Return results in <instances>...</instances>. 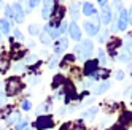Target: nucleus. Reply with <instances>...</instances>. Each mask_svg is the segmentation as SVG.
I'll list each match as a JSON object with an SVG mask.
<instances>
[{"instance_id":"obj_37","label":"nucleus","mask_w":132,"mask_h":130,"mask_svg":"<svg viewBox=\"0 0 132 130\" xmlns=\"http://www.w3.org/2000/svg\"><path fill=\"white\" fill-rule=\"evenodd\" d=\"M3 97H5V94H3L2 90H0V106H3V101H5V98H3Z\"/></svg>"},{"instance_id":"obj_29","label":"nucleus","mask_w":132,"mask_h":130,"mask_svg":"<svg viewBox=\"0 0 132 130\" xmlns=\"http://www.w3.org/2000/svg\"><path fill=\"white\" fill-rule=\"evenodd\" d=\"M107 36H108V30H103V32L100 33V36H99V41H100V43H105Z\"/></svg>"},{"instance_id":"obj_6","label":"nucleus","mask_w":132,"mask_h":130,"mask_svg":"<svg viewBox=\"0 0 132 130\" xmlns=\"http://www.w3.org/2000/svg\"><path fill=\"white\" fill-rule=\"evenodd\" d=\"M129 24V14L126 10H121L119 11V19H118V30H126V27Z\"/></svg>"},{"instance_id":"obj_38","label":"nucleus","mask_w":132,"mask_h":130,"mask_svg":"<svg viewBox=\"0 0 132 130\" xmlns=\"http://www.w3.org/2000/svg\"><path fill=\"white\" fill-rule=\"evenodd\" d=\"M26 67L24 65H14V71H21V70H24Z\"/></svg>"},{"instance_id":"obj_41","label":"nucleus","mask_w":132,"mask_h":130,"mask_svg":"<svg viewBox=\"0 0 132 130\" xmlns=\"http://www.w3.org/2000/svg\"><path fill=\"white\" fill-rule=\"evenodd\" d=\"M130 98H132V90H130Z\"/></svg>"},{"instance_id":"obj_9","label":"nucleus","mask_w":132,"mask_h":130,"mask_svg":"<svg viewBox=\"0 0 132 130\" xmlns=\"http://www.w3.org/2000/svg\"><path fill=\"white\" fill-rule=\"evenodd\" d=\"M97 67H99V62L97 60H88L86 65H84V75L92 76L94 73L97 71Z\"/></svg>"},{"instance_id":"obj_15","label":"nucleus","mask_w":132,"mask_h":130,"mask_svg":"<svg viewBox=\"0 0 132 130\" xmlns=\"http://www.w3.org/2000/svg\"><path fill=\"white\" fill-rule=\"evenodd\" d=\"M108 89H110V82H108V81H103L102 84H99L96 89H94V94H96V95H99V94H103V92H105V90H108Z\"/></svg>"},{"instance_id":"obj_1","label":"nucleus","mask_w":132,"mask_h":130,"mask_svg":"<svg viewBox=\"0 0 132 130\" xmlns=\"http://www.w3.org/2000/svg\"><path fill=\"white\" fill-rule=\"evenodd\" d=\"M92 51H94V44L91 40H83L81 44L75 46V54L81 59H89L92 55Z\"/></svg>"},{"instance_id":"obj_33","label":"nucleus","mask_w":132,"mask_h":130,"mask_svg":"<svg viewBox=\"0 0 132 130\" xmlns=\"http://www.w3.org/2000/svg\"><path fill=\"white\" fill-rule=\"evenodd\" d=\"M37 60V55H27V57H26V62L27 63H34Z\"/></svg>"},{"instance_id":"obj_39","label":"nucleus","mask_w":132,"mask_h":130,"mask_svg":"<svg viewBox=\"0 0 132 130\" xmlns=\"http://www.w3.org/2000/svg\"><path fill=\"white\" fill-rule=\"evenodd\" d=\"M30 82H32L34 86H35V84H38V82H40V78H32V81H30Z\"/></svg>"},{"instance_id":"obj_7","label":"nucleus","mask_w":132,"mask_h":130,"mask_svg":"<svg viewBox=\"0 0 132 130\" xmlns=\"http://www.w3.org/2000/svg\"><path fill=\"white\" fill-rule=\"evenodd\" d=\"M111 19H113L111 10L108 8V5H107V6H103V8H102V11H100V22H102V24H105V25H108V24L111 22Z\"/></svg>"},{"instance_id":"obj_12","label":"nucleus","mask_w":132,"mask_h":130,"mask_svg":"<svg viewBox=\"0 0 132 130\" xmlns=\"http://www.w3.org/2000/svg\"><path fill=\"white\" fill-rule=\"evenodd\" d=\"M19 120H21V113L19 111H13V113L6 117V124L8 125H16Z\"/></svg>"},{"instance_id":"obj_17","label":"nucleus","mask_w":132,"mask_h":130,"mask_svg":"<svg viewBox=\"0 0 132 130\" xmlns=\"http://www.w3.org/2000/svg\"><path fill=\"white\" fill-rule=\"evenodd\" d=\"M10 59H6V57H2L0 59V73H6L8 68H10Z\"/></svg>"},{"instance_id":"obj_2","label":"nucleus","mask_w":132,"mask_h":130,"mask_svg":"<svg viewBox=\"0 0 132 130\" xmlns=\"http://www.w3.org/2000/svg\"><path fill=\"white\" fill-rule=\"evenodd\" d=\"M22 82L21 79L18 78V76H11L10 79H6V95H16L18 92H21L22 90Z\"/></svg>"},{"instance_id":"obj_30","label":"nucleus","mask_w":132,"mask_h":130,"mask_svg":"<svg viewBox=\"0 0 132 130\" xmlns=\"http://www.w3.org/2000/svg\"><path fill=\"white\" fill-rule=\"evenodd\" d=\"M30 108H32V103H30L29 100H24V101H22V109H24V111H29Z\"/></svg>"},{"instance_id":"obj_13","label":"nucleus","mask_w":132,"mask_h":130,"mask_svg":"<svg viewBox=\"0 0 132 130\" xmlns=\"http://www.w3.org/2000/svg\"><path fill=\"white\" fill-rule=\"evenodd\" d=\"M83 14L84 16H96V8H94L92 3L84 2L83 3Z\"/></svg>"},{"instance_id":"obj_8","label":"nucleus","mask_w":132,"mask_h":130,"mask_svg":"<svg viewBox=\"0 0 132 130\" xmlns=\"http://www.w3.org/2000/svg\"><path fill=\"white\" fill-rule=\"evenodd\" d=\"M69 33H70V36L75 41H80L81 40V30H80V27H78L77 22H72L69 25Z\"/></svg>"},{"instance_id":"obj_20","label":"nucleus","mask_w":132,"mask_h":130,"mask_svg":"<svg viewBox=\"0 0 132 130\" xmlns=\"http://www.w3.org/2000/svg\"><path fill=\"white\" fill-rule=\"evenodd\" d=\"M48 109H51V103H50V101H46V103H43V105H40L38 108H37V114H43Z\"/></svg>"},{"instance_id":"obj_42","label":"nucleus","mask_w":132,"mask_h":130,"mask_svg":"<svg viewBox=\"0 0 132 130\" xmlns=\"http://www.w3.org/2000/svg\"><path fill=\"white\" fill-rule=\"evenodd\" d=\"M0 38H2V32H0Z\"/></svg>"},{"instance_id":"obj_25","label":"nucleus","mask_w":132,"mask_h":130,"mask_svg":"<svg viewBox=\"0 0 132 130\" xmlns=\"http://www.w3.org/2000/svg\"><path fill=\"white\" fill-rule=\"evenodd\" d=\"M61 82H64V78L61 76V75H57L54 78V81H53V89H57V87H61Z\"/></svg>"},{"instance_id":"obj_34","label":"nucleus","mask_w":132,"mask_h":130,"mask_svg":"<svg viewBox=\"0 0 132 130\" xmlns=\"http://www.w3.org/2000/svg\"><path fill=\"white\" fill-rule=\"evenodd\" d=\"M48 65H50V68H54L56 65H57V57H51V62Z\"/></svg>"},{"instance_id":"obj_11","label":"nucleus","mask_w":132,"mask_h":130,"mask_svg":"<svg viewBox=\"0 0 132 130\" xmlns=\"http://www.w3.org/2000/svg\"><path fill=\"white\" fill-rule=\"evenodd\" d=\"M53 6H54L53 2H45V3H43V10H42L43 19H50V16H51V13H53V10H51Z\"/></svg>"},{"instance_id":"obj_32","label":"nucleus","mask_w":132,"mask_h":130,"mask_svg":"<svg viewBox=\"0 0 132 130\" xmlns=\"http://www.w3.org/2000/svg\"><path fill=\"white\" fill-rule=\"evenodd\" d=\"M99 60H100V63H105L107 60H105V52H103L102 49L99 51Z\"/></svg>"},{"instance_id":"obj_36","label":"nucleus","mask_w":132,"mask_h":130,"mask_svg":"<svg viewBox=\"0 0 132 130\" xmlns=\"http://www.w3.org/2000/svg\"><path fill=\"white\" fill-rule=\"evenodd\" d=\"M37 5H38V2H34V0H32V2H27V6H29V8H35Z\"/></svg>"},{"instance_id":"obj_23","label":"nucleus","mask_w":132,"mask_h":130,"mask_svg":"<svg viewBox=\"0 0 132 130\" xmlns=\"http://www.w3.org/2000/svg\"><path fill=\"white\" fill-rule=\"evenodd\" d=\"M11 49H13V51H19V49H21V46H19V44H13V48H11ZM22 55H24V52H16V54H13V59L18 60V59H21Z\"/></svg>"},{"instance_id":"obj_10","label":"nucleus","mask_w":132,"mask_h":130,"mask_svg":"<svg viewBox=\"0 0 132 130\" xmlns=\"http://www.w3.org/2000/svg\"><path fill=\"white\" fill-rule=\"evenodd\" d=\"M67 46H69V40L67 38H61L57 43H56V46H54V52L56 54H61L62 51L67 49Z\"/></svg>"},{"instance_id":"obj_3","label":"nucleus","mask_w":132,"mask_h":130,"mask_svg":"<svg viewBox=\"0 0 132 130\" xmlns=\"http://www.w3.org/2000/svg\"><path fill=\"white\" fill-rule=\"evenodd\" d=\"M53 125H54V122H53L51 116H38L37 120L34 122V127L37 130H46V128H51Z\"/></svg>"},{"instance_id":"obj_5","label":"nucleus","mask_w":132,"mask_h":130,"mask_svg":"<svg viewBox=\"0 0 132 130\" xmlns=\"http://www.w3.org/2000/svg\"><path fill=\"white\" fill-rule=\"evenodd\" d=\"M11 8H13V21L18 22V24H21L24 21V10H22L21 3L16 2V3L11 5Z\"/></svg>"},{"instance_id":"obj_28","label":"nucleus","mask_w":132,"mask_h":130,"mask_svg":"<svg viewBox=\"0 0 132 130\" xmlns=\"http://www.w3.org/2000/svg\"><path fill=\"white\" fill-rule=\"evenodd\" d=\"M115 78H116L118 81L124 79V71H122V70H116V71H115Z\"/></svg>"},{"instance_id":"obj_35","label":"nucleus","mask_w":132,"mask_h":130,"mask_svg":"<svg viewBox=\"0 0 132 130\" xmlns=\"http://www.w3.org/2000/svg\"><path fill=\"white\" fill-rule=\"evenodd\" d=\"M14 38H16V40H22L24 36H22V33H21L19 30H14Z\"/></svg>"},{"instance_id":"obj_4","label":"nucleus","mask_w":132,"mask_h":130,"mask_svg":"<svg viewBox=\"0 0 132 130\" xmlns=\"http://www.w3.org/2000/svg\"><path fill=\"white\" fill-rule=\"evenodd\" d=\"M99 22H100V19L99 17H96L94 21H86L84 22V30L88 32V35H91V36H94V35H97L99 33Z\"/></svg>"},{"instance_id":"obj_40","label":"nucleus","mask_w":132,"mask_h":130,"mask_svg":"<svg viewBox=\"0 0 132 130\" xmlns=\"http://www.w3.org/2000/svg\"><path fill=\"white\" fill-rule=\"evenodd\" d=\"M129 17H132V6H130V10H129Z\"/></svg>"},{"instance_id":"obj_22","label":"nucleus","mask_w":132,"mask_h":130,"mask_svg":"<svg viewBox=\"0 0 132 130\" xmlns=\"http://www.w3.org/2000/svg\"><path fill=\"white\" fill-rule=\"evenodd\" d=\"M118 59H119V62H129L130 60V52L129 51H122Z\"/></svg>"},{"instance_id":"obj_27","label":"nucleus","mask_w":132,"mask_h":130,"mask_svg":"<svg viewBox=\"0 0 132 130\" xmlns=\"http://www.w3.org/2000/svg\"><path fill=\"white\" fill-rule=\"evenodd\" d=\"M5 16H6V19H10V17L13 19V8L11 6H6L5 8Z\"/></svg>"},{"instance_id":"obj_31","label":"nucleus","mask_w":132,"mask_h":130,"mask_svg":"<svg viewBox=\"0 0 132 130\" xmlns=\"http://www.w3.org/2000/svg\"><path fill=\"white\" fill-rule=\"evenodd\" d=\"M75 60V55L73 54H69V55H65L64 57V63H72Z\"/></svg>"},{"instance_id":"obj_21","label":"nucleus","mask_w":132,"mask_h":130,"mask_svg":"<svg viewBox=\"0 0 132 130\" xmlns=\"http://www.w3.org/2000/svg\"><path fill=\"white\" fill-rule=\"evenodd\" d=\"M29 33L30 35H40V25H37V24H30L29 25Z\"/></svg>"},{"instance_id":"obj_14","label":"nucleus","mask_w":132,"mask_h":130,"mask_svg":"<svg viewBox=\"0 0 132 130\" xmlns=\"http://www.w3.org/2000/svg\"><path fill=\"white\" fill-rule=\"evenodd\" d=\"M118 46H121L119 38H111V40L108 41V52H110V55H115V54H116L115 49L118 48Z\"/></svg>"},{"instance_id":"obj_24","label":"nucleus","mask_w":132,"mask_h":130,"mask_svg":"<svg viewBox=\"0 0 132 130\" xmlns=\"http://www.w3.org/2000/svg\"><path fill=\"white\" fill-rule=\"evenodd\" d=\"M27 125H29V120L24 119V120H19V122H18V124L14 125V128H16V130H24Z\"/></svg>"},{"instance_id":"obj_16","label":"nucleus","mask_w":132,"mask_h":130,"mask_svg":"<svg viewBox=\"0 0 132 130\" xmlns=\"http://www.w3.org/2000/svg\"><path fill=\"white\" fill-rule=\"evenodd\" d=\"M0 32L5 35L10 33V21L8 19H0Z\"/></svg>"},{"instance_id":"obj_18","label":"nucleus","mask_w":132,"mask_h":130,"mask_svg":"<svg viewBox=\"0 0 132 130\" xmlns=\"http://www.w3.org/2000/svg\"><path fill=\"white\" fill-rule=\"evenodd\" d=\"M97 108H89V109H86V111H84V113H83V117H86V119H92L94 116H96L97 114Z\"/></svg>"},{"instance_id":"obj_26","label":"nucleus","mask_w":132,"mask_h":130,"mask_svg":"<svg viewBox=\"0 0 132 130\" xmlns=\"http://www.w3.org/2000/svg\"><path fill=\"white\" fill-rule=\"evenodd\" d=\"M70 14H72V17H73V19H77V17H78V14H80V11H78V8H77V5H72V8H70Z\"/></svg>"},{"instance_id":"obj_19","label":"nucleus","mask_w":132,"mask_h":130,"mask_svg":"<svg viewBox=\"0 0 132 130\" xmlns=\"http://www.w3.org/2000/svg\"><path fill=\"white\" fill-rule=\"evenodd\" d=\"M51 36H50V33L48 32H40V41L43 43V44H50L51 43Z\"/></svg>"}]
</instances>
